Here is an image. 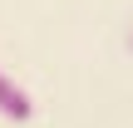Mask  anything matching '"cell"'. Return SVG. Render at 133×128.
<instances>
[{"mask_svg":"<svg viewBox=\"0 0 133 128\" xmlns=\"http://www.w3.org/2000/svg\"><path fill=\"white\" fill-rule=\"evenodd\" d=\"M30 113H35V99L25 94V84H15V79L0 69V118H10V123H30Z\"/></svg>","mask_w":133,"mask_h":128,"instance_id":"obj_1","label":"cell"},{"mask_svg":"<svg viewBox=\"0 0 133 128\" xmlns=\"http://www.w3.org/2000/svg\"><path fill=\"white\" fill-rule=\"evenodd\" d=\"M128 49H133V35H128Z\"/></svg>","mask_w":133,"mask_h":128,"instance_id":"obj_2","label":"cell"}]
</instances>
